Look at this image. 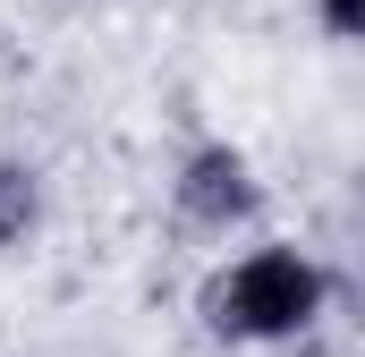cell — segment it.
Returning a JSON list of instances; mask_svg holds the SVG:
<instances>
[{
	"label": "cell",
	"mask_w": 365,
	"mask_h": 357,
	"mask_svg": "<svg viewBox=\"0 0 365 357\" xmlns=\"http://www.w3.org/2000/svg\"><path fill=\"white\" fill-rule=\"evenodd\" d=\"M331 34H357V0H331Z\"/></svg>",
	"instance_id": "4"
},
{
	"label": "cell",
	"mask_w": 365,
	"mask_h": 357,
	"mask_svg": "<svg viewBox=\"0 0 365 357\" xmlns=\"http://www.w3.org/2000/svg\"><path fill=\"white\" fill-rule=\"evenodd\" d=\"M179 196H187L195 221H238V213L255 204V187H247V162H238V154H195L187 178H179Z\"/></svg>",
	"instance_id": "2"
},
{
	"label": "cell",
	"mask_w": 365,
	"mask_h": 357,
	"mask_svg": "<svg viewBox=\"0 0 365 357\" xmlns=\"http://www.w3.org/2000/svg\"><path fill=\"white\" fill-rule=\"evenodd\" d=\"M26 213H34V187H26L17 171H0V238H9V230H17Z\"/></svg>",
	"instance_id": "3"
},
{
	"label": "cell",
	"mask_w": 365,
	"mask_h": 357,
	"mask_svg": "<svg viewBox=\"0 0 365 357\" xmlns=\"http://www.w3.org/2000/svg\"><path fill=\"white\" fill-rule=\"evenodd\" d=\"M314 306H323V272L306 264L297 247H255L212 289V323L238 332V341H289V332L314 323Z\"/></svg>",
	"instance_id": "1"
}]
</instances>
